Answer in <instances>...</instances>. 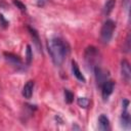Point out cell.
Masks as SVG:
<instances>
[{
    "mask_svg": "<svg viewBox=\"0 0 131 131\" xmlns=\"http://www.w3.org/2000/svg\"><path fill=\"white\" fill-rule=\"evenodd\" d=\"M47 49L49 55L55 66H60L68 55L69 48L67 43L60 38H52L47 42Z\"/></svg>",
    "mask_w": 131,
    "mask_h": 131,
    "instance_id": "cell-1",
    "label": "cell"
},
{
    "mask_svg": "<svg viewBox=\"0 0 131 131\" xmlns=\"http://www.w3.org/2000/svg\"><path fill=\"white\" fill-rule=\"evenodd\" d=\"M116 29V24L113 19H106L100 30V39L103 43H108L113 37L114 31Z\"/></svg>",
    "mask_w": 131,
    "mask_h": 131,
    "instance_id": "cell-2",
    "label": "cell"
},
{
    "mask_svg": "<svg viewBox=\"0 0 131 131\" xmlns=\"http://www.w3.org/2000/svg\"><path fill=\"white\" fill-rule=\"evenodd\" d=\"M98 57H99V53L98 50L94 47V46H89L86 48L85 50V60L87 62L88 66L91 67V69H94L96 66L97 61H98Z\"/></svg>",
    "mask_w": 131,
    "mask_h": 131,
    "instance_id": "cell-3",
    "label": "cell"
},
{
    "mask_svg": "<svg viewBox=\"0 0 131 131\" xmlns=\"http://www.w3.org/2000/svg\"><path fill=\"white\" fill-rule=\"evenodd\" d=\"M4 57H5L6 61H8V63H10L15 69H17V70L24 69V63H23L21 59L19 58V56L15 55L11 52H4Z\"/></svg>",
    "mask_w": 131,
    "mask_h": 131,
    "instance_id": "cell-4",
    "label": "cell"
},
{
    "mask_svg": "<svg viewBox=\"0 0 131 131\" xmlns=\"http://www.w3.org/2000/svg\"><path fill=\"white\" fill-rule=\"evenodd\" d=\"M94 71V74H95V79H96V82L98 84V86H101L106 80H107V77H108V74L105 70L99 68V67H95L93 69Z\"/></svg>",
    "mask_w": 131,
    "mask_h": 131,
    "instance_id": "cell-5",
    "label": "cell"
},
{
    "mask_svg": "<svg viewBox=\"0 0 131 131\" xmlns=\"http://www.w3.org/2000/svg\"><path fill=\"white\" fill-rule=\"evenodd\" d=\"M100 87H101L102 98L104 100H106L107 97L113 93V90H114V87H115V83L112 80H106Z\"/></svg>",
    "mask_w": 131,
    "mask_h": 131,
    "instance_id": "cell-6",
    "label": "cell"
},
{
    "mask_svg": "<svg viewBox=\"0 0 131 131\" xmlns=\"http://www.w3.org/2000/svg\"><path fill=\"white\" fill-rule=\"evenodd\" d=\"M121 73H122V77L126 82H129L131 79V69H130V64L128 62V60L123 59L121 61Z\"/></svg>",
    "mask_w": 131,
    "mask_h": 131,
    "instance_id": "cell-7",
    "label": "cell"
},
{
    "mask_svg": "<svg viewBox=\"0 0 131 131\" xmlns=\"http://www.w3.org/2000/svg\"><path fill=\"white\" fill-rule=\"evenodd\" d=\"M34 85H35V83H34V81L33 80H29L25 85H24V87H23V96L25 97V98H31L32 97V95H33V90H34Z\"/></svg>",
    "mask_w": 131,
    "mask_h": 131,
    "instance_id": "cell-8",
    "label": "cell"
},
{
    "mask_svg": "<svg viewBox=\"0 0 131 131\" xmlns=\"http://www.w3.org/2000/svg\"><path fill=\"white\" fill-rule=\"evenodd\" d=\"M121 125L124 129H129L131 126V118L127 110H124L121 115Z\"/></svg>",
    "mask_w": 131,
    "mask_h": 131,
    "instance_id": "cell-9",
    "label": "cell"
},
{
    "mask_svg": "<svg viewBox=\"0 0 131 131\" xmlns=\"http://www.w3.org/2000/svg\"><path fill=\"white\" fill-rule=\"evenodd\" d=\"M98 126L99 129L102 131H106L110 129V120L105 115H100L98 118Z\"/></svg>",
    "mask_w": 131,
    "mask_h": 131,
    "instance_id": "cell-10",
    "label": "cell"
},
{
    "mask_svg": "<svg viewBox=\"0 0 131 131\" xmlns=\"http://www.w3.org/2000/svg\"><path fill=\"white\" fill-rule=\"evenodd\" d=\"M72 71H73L74 76H75L79 81H81V82H85V81H86V79H85L84 75H83V74L81 73V71L79 70L78 63H77L75 60H73V61H72Z\"/></svg>",
    "mask_w": 131,
    "mask_h": 131,
    "instance_id": "cell-11",
    "label": "cell"
},
{
    "mask_svg": "<svg viewBox=\"0 0 131 131\" xmlns=\"http://www.w3.org/2000/svg\"><path fill=\"white\" fill-rule=\"evenodd\" d=\"M28 30H29V32H30V35H31L32 38H33V41H34L36 47H37L38 50L40 51V50H41V42H40V38H39L38 32H37L34 28H32V27H28Z\"/></svg>",
    "mask_w": 131,
    "mask_h": 131,
    "instance_id": "cell-12",
    "label": "cell"
},
{
    "mask_svg": "<svg viewBox=\"0 0 131 131\" xmlns=\"http://www.w3.org/2000/svg\"><path fill=\"white\" fill-rule=\"evenodd\" d=\"M115 5H116V0H106V2L104 3V6H103L104 14L108 15L115 8Z\"/></svg>",
    "mask_w": 131,
    "mask_h": 131,
    "instance_id": "cell-13",
    "label": "cell"
},
{
    "mask_svg": "<svg viewBox=\"0 0 131 131\" xmlns=\"http://www.w3.org/2000/svg\"><path fill=\"white\" fill-rule=\"evenodd\" d=\"M32 59H33V53H32L31 46L27 45V51H26V62H27V64H30Z\"/></svg>",
    "mask_w": 131,
    "mask_h": 131,
    "instance_id": "cell-14",
    "label": "cell"
},
{
    "mask_svg": "<svg viewBox=\"0 0 131 131\" xmlns=\"http://www.w3.org/2000/svg\"><path fill=\"white\" fill-rule=\"evenodd\" d=\"M77 102L81 107H84V108H86L89 105V99L86 97H79L77 99Z\"/></svg>",
    "mask_w": 131,
    "mask_h": 131,
    "instance_id": "cell-15",
    "label": "cell"
},
{
    "mask_svg": "<svg viewBox=\"0 0 131 131\" xmlns=\"http://www.w3.org/2000/svg\"><path fill=\"white\" fill-rule=\"evenodd\" d=\"M64 99H66V102L68 103H72L74 100V94L68 89H64Z\"/></svg>",
    "mask_w": 131,
    "mask_h": 131,
    "instance_id": "cell-16",
    "label": "cell"
},
{
    "mask_svg": "<svg viewBox=\"0 0 131 131\" xmlns=\"http://www.w3.org/2000/svg\"><path fill=\"white\" fill-rule=\"evenodd\" d=\"M12 2H13V4L20 10V11H23V12H25L26 11V9H27V7H26V5L20 1V0H12Z\"/></svg>",
    "mask_w": 131,
    "mask_h": 131,
    "instance_id": "cell-17",
    "label": "cell"
},
{
    "mask_svg": "<svg viewBox=\"0 0 131 131\" xmlns=\"http://www.w3.org/2000/svg\"><path fill=\"white\" fill-rule=\"evenodd\" d=\"M8 24H9L8 20L5 19V17L3 16V14H0V26L2 28H6L8 26Z\"/></svg>",
    "mask_w": 131,
    "mask_h": 131,
    "instance_id": "cell-18",
    "label": "cell"
},
{
    "mask_svg": "<svg viewBox=\"0 0 131 131\" xmlns=\"http://www.w3.org/2000/svg\"><path fill=\"white\" fill-rule=\"evenodd\" d=\"M122 104H123V107H124V110H127V107H128V105H129V101H128L127 99H123V102H122Z\"/></svg>",
    "mask_w": 131,
    "mask_h": 131,
    "instance_id": "cell-19",
    "label": "cell"
},
{
    "mask_svg": "<svg viewBox=\"0 0 131 131\" xmlns=\"http://www.w3.org/2000/svg\"><path fill=\"white\" fill-rule=\"evenodd\" d=\"M124 2H125V5H126V8L128 9V7H129V0H124Z\"/></svg>",
    "mask_w": 131,
    "mask_h": 131,
    "instance_id": "cell-20",
    "label": "cell"
},
{
    "mask_svg": "<svg viewBox=\"0 0 131 131\" xmlns=\"http://www.w3.org/2000/svg\"><path fill=\"white\" fill-rule=\"evenodd\" d=\"M44 1H45V0H38V4H39V5H43V4H44Z\"/></svg>",
    "mask_w": 131,
    "mask_h": 131,
    "instance_id": "cell-21",
    "label": "cell"
}]
</instances>
